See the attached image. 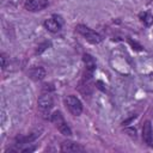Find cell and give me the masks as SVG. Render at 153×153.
Masks as SVG:
<instances>
[{"label":"cell","instance_id":"cell-1","mask_svg":"<svg viewBox=\"0 0 153 153\" xmlns=\"http://www.w3.org/2000/svg\"><path fill=\"white\" fill-rule=\"evenodd\" d=\"M37 104H38L39 112L43 115L44 118H47V115H49V112H50V110L54 105V99H53V96L50 94V92L43 91V93L38 98Z\"/></svg>","mask_w":153,"mask_h":153},{"label":"cell","instance_id":"cell-2","mask_svg":"<svg viewBox=\"0 0 153 153\" xmlns=\"http://www.w3.org/2000/svg\"><path fill=\"white\" fill-rule=\"evenodd\" d=\"M75 29H76V31H78L82 37H85V39H86L87 42H90V43H92V44H98V43L102 42V36H100L98 32H96L94 30L90 29L88 26H86V25H84V24H79V25H76Z\"/></svg>","mask_w":153,"mask_h":153},{"label":"cell","instance_id":"cell-3","mask_svg":"<svg viewBox=\"0 0 153 153\" xmlns=\"http://www.w3.org/2000/svg\"><path fill=\"white\" fill-rule=\"evenodd\" d=\"M51 122L56 126V128L60 130L61 134H63L65 136H71L72 135V130L69 128V126L67 124V122L65 121L62 114L60 111H55L51 114V117H50Z\"/></svg>","mask_w":153,"mask_h":153},{"label":"cell","instance_id":"cell-4","mask_svg":"<svg viewBox=\"0 0 153 153\" xmlns=\"http://www.w3.org/2000/svg\"><path fill=\"white\" fill-rule=\"evenodd\" d=\"M65 104H66L67 109L69 110V112L74 116H79L82 112V104H81L80 99L73 94H69L65 98Z\"/></svg>","mask_w":153,"mask_h":153},{"label":"cell","instance_id":"cell-5","mask_svg":"<svg viewBox=\"0 0 153 153\" xmlns=\"http://www.w3.org/2000/svg\"><path fill=\"white\" fill-rule=\"evenodd\" d=\"M24 6L30 12H37L45 8L48 6V1L47 0H25Z\"/></svg>","mask_w":153,"mask_h":153},{"label":"cell","instance_id":"cell-6","mask_svg":"<svg viewBox=\"0 0 153 153\" xmlns=\"http://www.w3.org/2000/svg\"><path fill=\"white\" fill-rule=\"evenodd\" d=\"M85 151V148L78 143V142H74V141H63L61 143V152H67V153H71V152H82Z\"/></svg>","mask_w":153,"mask_h":153},{"label":"cell","instance_id":"cell-7","mask_svg":"<svg viewBox=\"0 0 153 153\" xmlns=\"http://www.w3.org/2000/svg\"><path fill=\"white\" fill-rule=\"evenodd\" d=\"M142 140L145 141V143H147L148 146L152 145V140H153V130H152V124L149 121H146L143 123L142 127Z\"/></svg>","mask_w":153,"mask_h":153},{"label":"cell","instance_id":"cell-8","mask_svg":"<svg viewBox=\"0 0 153 153\" xmlns=\"http://www.w3.org/2000/svg\"><path fill=\"white\" fill-rule=\"evenodd\" d=\"M61 25H62V20L56 19V17L49 18V19H47V20L44 22L45 29H47L48 31H50V32H57V31H60Z\"/></svg>","mask_w":153,"mask_h":153},{"label":"cell","instance_id":"cell-9","mask_svg":"<svg viewBox=\"0 0 153 153\" xmlns=\"http://www.w3.org/2000/svg\"><path fill=\"white\" fill-rule=\"evenodd\" d=\"M27 74H29V76H30L32 80L39 81V80L44 79V76H45V69H44L43 67H41V66H38V67H32L31 69H29Z\"/></svg>","mask_w":153,"mask_h":153},{"label":"cell","instance_id":"cell-10","mask_svg":"<svg viewBox=\"0 0 153 153\" xmlns=\"http://www.w3.org/2000/svg\"><path fill=\"white\" fill-rule=\"evenodd\" d=\"M39 133H41V131H33V133H31V134H29V135H25V136L18 135V136L16 137V143H17V145H26V143H30V142L35 141V140L41 135Z\"/></svg>","mask_w":153,"mask_h":153},{"label":"cell","instance_id":"cell-11","mask_svg":"<svg viewBox=\"0 0 153 153\" xmlns=\"http://www.w3.org/2000/svg\"><path fill=\"white\" fill-rule=\"evenodd\" d=\"M82 61H84L85 67H86V73L92 74L93 71L96 69V60L93 59V56H91L90 54H84Z\"/></svg>","mask_w":153,"mask_h":153},{"label":"cell","instance_id":"cell-12","mask_svg":"<svg viewBox=\"0 0 153 153\" xmlns=\"http://www.w3.org/2000/svg\"><path fill=\"white\" fill-rule=\"evenodd\" d=\"M140 19H141V22H142L146 26H149V25L153 23V16H152L151 13H148V12H142V13H140Z\"/></svg>","mask_w":153,"mask_h":153},{"label":"cell","instance_id":"cell-13","mask_svg":"<svg viewBox=\"0 0 153 153\" xmlns=\"http://www.w3.org/2000/svg\"><path fill=\"white\" fill-rule=\"evenodd\" d=\"M48 47H50V42H43V43H41L38 47H37V49H36V54H42Z\"/></svg>","mask_w":153,"mask_h":153},{"label":"cell","instance_id":"cell-14","mask_svg":"<svg viewBox=\"0 0 153 153\" xmlns=\"http://www.w3.org/2000/svg\"><path fill=\"white\" fill-rule=\"evenodd\" d=\"M128 41H129V43L131 44V47H135V49H136V50H141V49H142V47H141L139 43H136V42H133L130 38H129Z\"/></svg>","mask_w":153,"mask_h":153},{"label":"cell","instance_id":"cell-15","mask_svg":"<svg viewBox=\"0 0 153 153\" xmlns=\"http://www.w3.org/2000/svg\"><path fill=\"white\" fill-rule=\"evenodd\" d=\"M1 67H2V69H5L6 68V56H5V54H1Z\"/></svg>","mask_w":153,"mask_h":153}]
</instances>
